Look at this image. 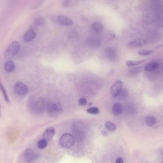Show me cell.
<instances>
[{
	"mask_svg": "<svg viewBox=\"0 0 163 163\" xmlns=\"http://www.w3.org/2000/svg\"><path fill=\"white\" fill-rule=\"evenodd\" d=\"M15 66L14 63L12 61H7L5 63L4 65V70H6L7 72H12L15 70Z\"/></svg>",
	"mask_w": 163,
	"mask_h": 163,
	"instance_id": "5bb4252c",
	"label": "cell"
},
{
	"mask_svg": "<svg viewBox=\"0 0 163 163\" xmlns=\"http://www.w3.org/2000/svg\"><path fill=\"white\" fill-rule=\"evenodd\" d=\"M159 65L156 62H151L145 66V70L146 71H153L158 68Z\"/></svg>",
	"mask_w": 163,
	"mask_h": 163,
	"instance_id": "2e32d148",
	"label": "cell"
},
{
	"mask_svg": "<svg viewBox=\"0 0 163 163\" xmlns=\"http://www.w3.org/2000/svg\"><path fill=\"white\" fill-rule=\"evenodd\" d=\"M104 54L106 57L111 61L114 60L116 57V50L113 48L110 47L105 48L104 49Z\"/></svg>",
	"mask_w": 163,
	"mask_h": 163,
	"instance_id": "ba28073f",
	"label": "cell"
},
{
	"mask_svg": "<svg viewBox=\"0 0 163 163\" xmlns=\"http://www.w3.org/2000/svg\"><path fill=\"white\" fill-rule=\"evenodd\" d=\"M102 134L104 135V136L107 135V132L104 131H103L102 132Z\"/></svg>",
	"mask_w": 163,
	"mask_h": 163,
	"instance_id": "f546056e",
	"label": "cell"
},
{
	"mask_svg": "<svg viewBox=\"0 0 163 163\" xmlns=\"http://www.w3.org/2000/svg\"><path fill=\"white\" fill-rule=\"evenodd\" d=\"M55 133V130L54 128L52 127L47 128L44 132L43 135L44 139L46 140L47 141L50 140L54 136Z\"/></svg>",
	"mask_w": 163,
	"mask_h": 163,
	"instance_id": "9c48e42d",
	"label": "cell"
},
{
	"mask_svg": "<svg viewBox=\"0 0 163 163\" xmlns=\"http://www.w3.org/2000/svg\"><path fill=\"white\" fill-rule=\"evenodd\" d=\"M38 155L31 148H27L24 153V157L28 163H32L37 159Z\"/></svg>",
	"mask_w": 163,
	"mask_h": 163,
	"instance_id": "8992f818",
	"label": "cell"
},
{
	"mask_svg": "<svg viewBox=\"0 0 163 163\" xmlns=\"http://www.w3.org/2000/svg\"><path fill=\"white\" fill-rule=\"evenodd\" d=\"M36 36V34L33 30H28L25 32L24 36V40L27 42H29L34 39Z\"/></svg>",
	"mask_w": 163,
	"mask_h": 163,
	"instance_id": "30bf717a",
	"label": "cell"
},
{
	"mask_svg": "<svg viewBox=\"0 0 163 163\" xmlns=\"http://www.w3.org/2000/svg\"><path fill=\"white\" fill-rule=\"evenodd\" d=\"M0 90H1L3 96V98H4L6 102L7 103H9L10 102L9 98V97H8V94L7 93L6 89H5L4 87L3 86V84L1 83V79H0Z\"/></svg>",
	"mask_w": 163,
	"mask_h": 163,
	"instance_id": "ffe728a7",
	"label": "cell"
},
{
	"mask_svg": "<svg viewBox=\"0 0 163 163\" xmlns=\"http://www.w3.org/2000/svg\"><path fill=\"white\" fill-rule=\"evenodd\" d=\"M145 60H127L126 62V65L128 66H133L136 65H140L144 62Z\"/></svg>",
	"mask_w": 163,
	"mask_h": 163,
	"instance_id": "d6986e66",
	"label": "cell"
},
{
	"mask_svg": "<svg viewBox=\"0 0 163 163\" xmlns=\"http://www.w3.org/2000/svg\"><path fill=\"white\" fill-rule=\"evenodd\" d=\"M34 23L38 26H42L45 24V19L42 17H38L34 20Z\"/></svg>",
	"mask_w": 163,
	"mask_h": 163,
	"instance_id": "d4e9b609",
	"label": "cell"
},
{
	"mask_svg": "<svg viewBox=\"0 0 163 163\" xmlns=\"http://www.w3.org/2000/svg\"><path fill=\"white\" fill-rule=\"evenodd\" d=\"M147 43L146 40L142 38L137 39L136 40L131 41L128 44L127 47L130 48L141 47Z\"/></svg>",
	"mask_w": 163,
	"mask_h": 163,
	"instance_id": "52a82bcc",
	"label": "cell"
},
{
	"mask_svg": "<svg viewBox=\"0 0 163 163\" xmlns=\"http://www.w3.org/2000/svg\"><path fill=\"white\" fill-rule=\"evenodd\" d=\"M87 113L90 114H98L100 113V111L98 108L96 107L90 108L87 109L86 110Z\"/></svg>",
	"mask_w": 163,
	"mask_h": 163,
	"instance_id": "cb8c5ba5",
	"label": "cell"
},
{
	"mask_svg": "<svg viewBox=\"0 0 163 163\" xmlns=\"http://www.w3.org/2000/svg\"></svg>",
	"mask_w": 163,
	"mask_h": 163,
	"instance_id": "1f68e13d",
	"label": "cell"
},
{
	"mask_svg": "<svg viewBox=\"0 0 163 163\" xmlns=\"http://www.w3.org/2000/svg\"><path fill=\"white\" fill-rule=\"evenodd\" d=\"M58 20L61 24L65 26H71L74 24V22L71 19L63 15L59 16Z\"/></svg>",
	"mask_w": 163,
	"mask_h": 163,
	"instance_id": "7c38bea8",
	"label": "cell"
},
{
	"mask_svg": "<svg viewBox=\"0 0 163 163\" xmlns=\"http://www.w3.org/2000/svg\"><path fill=\"white\" fill-rule=\"evenodd\" d=\"M91 28L93 32L99 33L101 32L103 29V24L99 22H95L92 24Z\"/></svg>",
	"mask_w": 163,
	"mask_h": 163,
	"instance_id": "9a60e30c",
	"label": "cell"
},
{
	"mask_svg": "<svg viewBox=\"0 0 163 163\" xmlns=\"http://www.w3.org/2000/svg\"><path fill=\"white\" fill-rule=\"evenodd\" d=\"M48 109L50 113H54L61 111L63 110V107L59 103L55 102L49 105L48 107Z\"/></svg>",
	"mask_w": 163,
	"mask_h": 163,
	"instance_id": "8fae6325",
	"label": "cell"
},
{
	"mask_svg": "<svg viewBox=\"0 0 163 163\" xmlns=\"http://www.w3.org/2000/svg\"><path fill=\"white\" fill-rule=\"evenodd\" d=\"M146 125L149 127H152L155 125V123H157V119L154 116H149L146 117Z\"/></svg>",
	"mask_w": 163,
	"mask_h": 163,
	"instance_id": "e0dca14e",
	"label": "cell"
},
{
	"mask_svg": "<svg viewBox=\"0 0 163 163\" xmlns=\"http://www.w3.org/2000/svg\"><path fill=\"white\" fill-rule=\"evenodd\" d=\"M116 163H124V160L122 157H118L116 161Z\"/></svg>",
	"mask_w": 163,
	"mask_h": 163,
	"instance_id": "83f0119b",
	"label": "cell"
},
{
	"mask_svg": "<svg viewBox=\"0 0 163 163\" xmlns=\"http://www.w3.org/2000/svg\"><path fill=\"white\" fill-rule=\"evenodd\" d=\"M123 111V107L121 104L116 103L112 108V112L114 115L118 116L121 114Z\"/></svg>",
	"mask_w": 163,
	"mask_h": 163,
	"instance_id": "4fadbf2b",
	"label": "cell"
},
{
	"mask_svg": "<svg viewBox=\"0 0 163 163\" xmlns=\"http://www.w3.org/2000/svg\"><path fill=\"white\" fill-rule=\"evenodd\" d=\"M14 92L20 95H24L29 92V87L24 83L18 82L14 86Z\"/></svg>",
	"mask_w": 163,
	"mask_h": 163,
	"instance_id": "277c9868",
	"label": "cell"
},
{
	"mask_svg": "<svg viewBox=\"0 0 163 163\" xmlns=\"http://www.w3.org/2000/svg\"><path fill=\"white\" fill-rule=\"evenodd\" d=\"M75 142L74 137L69 134H64L60 138V145L64 148H71L75 144Z\"/></svg>",
	"mask_w": 163,
	"mask_h": 163,
	"instance_id": "7a4b0ae2",
	"label": "cell"
},
{
	"mask_svg": "<svg viewBox=\"0 0 163 163\" xmlns=\"http://www.w3.org/2000/svg\"><path fill=\"white\" fill-rule=\"evenodd\" d=\"M48 145V141L46 140L42 139L38 141V143H37V146H38V148L41 149H42L47 146Z\"/></svg>",
	"mask_w": 163,
	"mask_h": 163,
	"instance_id": "44dd1931",
	"label": "cell"
},
{
	"mask_svg": "<svg viewBox=\"0 0 163 163\" xmlns=\"http://www.w3.org/2000/svg\"><path fill=\"white\" fill-rule=\"evenodd\" d=\"M1 104H0V117H1Z\"/></svg>",
	"mask_w": 163,
	"mask_h": 163,
	"instance_id": "4dcf8cb0",
	"label": "cell"
},
{
	"mask_svg": "<svg viewBox=\"0 0 163 163\" xmlns=\"http://www.w3.org/2000/svg\"><path fill=\"white\" fill-rule=\"evenodd\" d=\"M153 53V51L150 50H141L139 51L138 54L142 56H147L151 55Z\"/></svg>",
	"mask_w": 163,
	"mask_h": 163,
	"instance_id": "484cf974",
	"label": "cell"
},
{
	"mask_svg": "<svg viewBox=\"0 0 163 163\" xmlns=\"http://www.w3.org/2000/svg\"><path fill=\"white\" fill-rule=\"evenodd\" d=\"M128 96V92L125 90H123L119 93L116 98L119 99H126Z\"/></svg>",
	"mask_w": 163,
	"mask_h": 163,
	"instance_id": "603a6c76",
	"label": "cell"
},
{
	"mask_svg": "<svg viewBox=\"0 0 163 163\" xmlns=\"http://www.w3.org/2000/svg\"><path fill=\"white\" fill-rule=\"evenodd\" d=\"M20 48V44L18 41H13L7 48L4 53V57L7 59H10L16 55Z\"/></svg>",
	"mask_w": 163,
	"mask_h": 163,
	"instance_id": "6da1fadb",
	"label": "cell"
},
{
	"mask_svg": "<svg viewBox=\"0 0 163 163\" xmlns=\"http://www.w3.org/2000/svg\"><path fill=\"white\" fill-rule=\"evenodd\" d=\"M105 127L108 131L113 132L116 129V126L113 122L107 121L105 123Z\"/></svg>",
	"mask_w": 163,
	"mask_h": 163,
	"instance_id": "ac0fdd59",
	"label": "cell"
},
{
	"mask_svg": "<svg viewBox=\"0 0 163 163\" xmlns=\"http://www.w3.org/2000/svg\"><path fill=\"white\" fill-rule=\"evenodd\" d=\"M163 44H161L160 45H157V47H155V48H157V49H159V48H163Z\"/></svg>",
	"mask_w": 163,
	"mask_h": 163,
	"instance_id": "f1b7e54d",
	"label": "cell"
},
{
	"mask_svg": "<svg viewBox=\"0 0 163 163\" xmlns=\"http://www.w3.org/2000/svg\"><path fill=\"white\" fill-rule=\"evenodd\" d=\"M143 67L142 66H137L136 68H132L129 70V73L131 75L137 74L142 71Z\"/></svg>",
	"mask_w": 163,
	"mask_h": 163,
	"instance_id": "7402d4cb",
	"label": "cell"
},
{
	"mask_svg": "<svg viewBox=\"0 0 163 163\" xmlns=\"http://www.w3.org/2000/svg\"><path fill=\"white\" fill-rule=\"evenodd\" d=\"M28 107L33 113L40 111L42 107L41 101L34 97H31L28 101Z\"/></svg>",
	"mask_w": 163,
	"mask_h": 163,
	"instance_id": "3957f363",
	"label": "cell"
},
{
	"mask_svg": "<svg viewBox=\"0 0 163 163\" xmlns=\"http://www.w3.org/2000/svg\"><path fill=\"white\" fill-rule=\"evenodd\" d=\"M123 82L118 80L114 82L111 87L110 92L111 95L114 98H116L119 93L122 90Z\"/></svg>",
	"mask_w": 163,
	"mask_h": 163,
	"instance_id": "5b68a950",
	"label": "cell"
},
{
	"mask_svg": "<svg viewBox=\"0 0 163 163\" xmlns=\"http://www.w3.org/2000/svg\"><path fill=\"white\" fill-rule=\"evenodd\" d=\"M87 102V100L84 98L79 99V101H78V104H79V105L82 106H84L86 105Z\"/></svg>",
	"mask_w": 163,
	"mask_h": 163,
	"instance_id": "4316f807",
	"label": "cell"
}]
</instances>
